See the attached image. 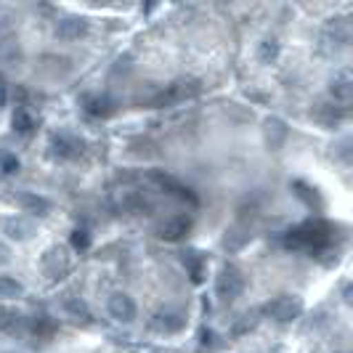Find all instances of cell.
Segmentation results:
<instances>
[{
  "mask_svg": "<svg viewBox=\"0 0 353 353\" xmlns=\"http://www.w3.org/2000/svg\"><path fill=\"white\" fill-rule=\"evenodd\" d=\"M27 327H30V332H32L37 340H51V337L56 335V330H59L56 319L46 316V314H37V316L27 319Z\"/></svg>",
  "mask_w": 353,
  "mask_h": 353,
  "instance_id": "2e32d148",
  "label": "cell"
},
{
  "mask_svg": "<svg viewBox=\"0 0 353 353\" xmlns=\"http://www.w3.org/2000/svg\"><path fill=\"white\" fill-rule=\"evenodd\" d=\"M56 35L61 37V40H80V37L88 35V21L80 17L61 19L59 27H56Z\"/></svg>",
  "mask_w": 353,
  "mask_h": 353,
  "instance_id": "4fadbf2b",
  "label": "cell"
},
{
  "mask_svg": "<svg viewBox=\"0 0 353 353\" xmlns=\"http://www.w3.org/2000/svg\"><path fill=\"white\" fill-rule=\"evenodd\" d=\"M32 128H35V117L30 114V109L27 106H17V112H14V130L21 133V136H30Z\"/></svg>",
  "mask_w": 353,
  "mask_h": 353,
  "instance_id": "ffe728a7",
  "label": "cell"
},
{
  "mask_svg": "<svg viewBox=\"0 0 353 353\" xmlns=\"http://www.w3.org/2000/svg\"><path fill=\"white\" fill-rule=\"evenodd\" d=\"M189 231H192V218H186V215H173V218L162 221L157 226V236L165 239V242H178V239H183Z\"/></svg>",
  "mask_w": 353,
  "mask_h": 353,
  "instance_id": "8fae6325",
  "label": "cell"
},
{
  "mask_svg": "<svg viewBox=\"0 0 353 353\" xmlns=\"http://www.w3.org/2000/svg\"><path fill=\"white\" fill-rule=\"evenodd\" d=\"M337 353H343V351H337Z\"/></svg>",
  "mask_w": 353,
  "mask_h": 353,
  "instance_id": "f1b7e54d",
  "label": "cell"
},
{
  "mask_svg": "<svg viewBox=\"0 0 353 353\" xmlns=\"http://www.w3.org/2000/svg\"><path fill=\"white\" fill-rule=\"evenodd\" d=\"M19 170V159L11 152H0V178L14 176Z\"/></svg>",
  "mask_w": 353,
  "mask_h": 353,
  "instance_id": "cb8c5ba5",
  "label": "cell"
},
{
  "mask_svg": "<svg viewBox=\"0 0 353 353\" xmlns=\"http://www.w3.org/2000/svg\"><path fill=\"white\" fill-rule=\"evenodd\" d=\"M27 327V319L21 311L11 308V305H0V332L6 335H17Z\"/></svg>",
  "mask_w": 353,
  "mask_h": 353,
  "instance_id": "5bb4252c",
  "label": "cell"
},
{
  "mask_svg": "<svg viewBox=\"0 0 353 353\" xmlns=\"http://www.w3.org/2000/svg\"><path fill=\"white\" fill-rule=\"evenodd\" d=\"M279 59V43L274 40V37H265L258 43V61L261 64H271V61H276Z\"/></svg>",
  "mask_w": 353,
  "mask_h": 353,
  "instance_id": "44dd1931",
  "label": "cell"
},
{
  "mask_svg": "<svg viewBox=\"0 0 353 353\" xmlns=\"http://www.w3.org/2000/svg\"><path fill=\"white\" fill-rule=\"evenodd\" d=\"M106 311L114 321H123V324H130L136 319V301L128 295V292H112L109 295V303H106Z\"/></svg>",
  "mask_w": 353,
  "mask_h": 353,
  "instance_id": "ba28073f",
  "label": "cell"
},
{
  "mask_svg": "<svg viewBox=\"0 0 353 353\" xmlns=\"http://www.w3.org/2000/svg\"><path fill=\"white\" fill-rule=\"evenodd\" d=\"M330 96L335 99V104H348L353 96V85H351V74L348 72H340L332 77V83H330Z\"/></svg>",
  "mask_w": 353,
  "mask_h": 353,
  "instance_id": "e0dca14e",
  "label": "cell"
},
{
  "mask_svg": "<svg viewBox=\"0 0 353 353\" xmlns=\"http://www.w3.org/2000/svg\"><path fill=\"white\" fill-rule=\"evenodd\" d=\"M303 301L298 295H276V298H271V301L265 303V314L274 319V321H282V324H290V321H295V319L303 316Z\"/></svg>",
  "mask_w": 353,
  "mask_h": 353,
  "instance_id": "3957f363",
  "label": "cell"
},
{
  "mask_svg": "<svg viewBox=\"0 0 353 353\" xmlns=\"http://www.w3.org/2000/svg\"><path fill=\"white\" fill-rule=\"evenodd\" d=\"M0 263H8V248L0 245Z\"/></svg>",
  "mask_w": 353,
  "mask_h": 353,
  "instance_id": "4316f807",
  "label": "cell"
},
{
  "mask_svg": "<svg viewBox=\"0 0 353 353\" xmlns=\"http://www.w3.org/2000/svg\"><path fill=\"white\" fill-rule=\"evenodd\" d=\"M245 284H248L245 274H242L236 265L229 263L221 268V274H218V279H215V295L223 303H231L245 292Z\"/></svg>",
  "mask_w": 353,
  "mask_h": 353,
  "instance_id": "7a4b0ae2",
  "label": "cell"
},
{
  "mask_svg": "<svg viewBox=\"0 0 353 353\" xmlns=\"http://www.w3.org/2000/svg\"><path fill=\"white\" fill-rule=\"evenodd\" d=\"M0 231L11 242H27L37 234V223L30 215H6V218H0Z\"/></svg>",
  "mask_w": 353,
  "mask_h": 353,
  "instance_id": "5b68a950",
  "label": "cell"
},
{
  "mask_svg": "<svg viewBox=\"0 0 353 353\" xmlns=\"http://www.w3.org/2000/svg\"><path fill=\"white\" fill-rule=\"evenodd\" d=\"M287 123L279 120V117H268L263 123V139L268 143V149H279L284 141H287Z\"/></svg>",
  "mask_w": 353,
  "mask_h": 353,
  "instance_id": "9a60e30c",
  "label": "cell"
},
{
  "mask_svg": "<svg viewBox=\"0 0 353 353\" xmlns=\"http://www.w3.org/2000/svg\"><path fill=\"white\" fill-rule=\"evenodd\" d=\"M196 90H199V88H196L194 83H173V85H168V88L162 90V93H157L152 104H157V106L176 104V101L186 99V96H194Z\"/></svg>",
  "mask_w": 353,
  "mask_h": 353,
  "instance_id": "7c38bea8",
  "label": "cell"
},
{
  "mask_svg": "<svg viewBox=\"0 0 353 353\" xmlns=\"http://www.w3.org/2000/svg\"><path fill=\"white\" fill-rule=\"evenodd\" d=\"M183 265H186V271H189V276H192V282L199 284L205 279V271H208V261H205V255L202 252H196V250H186L183 252Z\"/></svg>",
  "mask_w": 353,
  "mask_h": 353,
  "instance_id": "ac0fdd59",
  "label": "cell"
},
{
  "mask_svg": "<svg viewBox=\"0 0 353 353\" xmlns=\"http://www.w3.org/2000/svg\"><path fill=\"white\" fill-rule=\"evenodd\" d=\"M72 248L74 250H88L90 248V236H88V231H74L72 234Z\"/></svg>",
  "mask_w": 353,
  "mask_h": 353,
  "instance_id": "484cf974",
  "label": "cell"
},
{
  "mask_svg": "<svg viewBox=\"0 0 353 353\" xmlns=\"http://www.w3.org/2000/svg\"><path fill=\"white\" fill-rule=\"evenodd\" d=\"M149 181L152 183H157L162 192H168V194L178 196V199H183V202H189V205H196L199 199H196V194L183 183V181H178L176 176H170V173H162V170H152L149 173Z\"/></svg>",
  "mask_w": 353,
  "mask_h": 353,
  "instance_id": "8992f818",
  "label": "cell"
},
{
  "mask_svg": "<svg viewBox=\"0 0 353 353\" xmlns=\"http://www.w3.org/2000/svg\"><path fill=\"white\" fill-rule=\"evenodd\" d=\"M40 268H43V274H46L48 279H64L72 268L67 248L53 245V248L46 250V252H43V258H40Z\"/></svg>",
  "mask_w": 353,
  "mask_h": 353,
  "instance_id": "277c9868",
  "label": "cell"
},
{
  "mask_svg": "<svg viewBox=\"0 0 353 353\" xmlns=\"http://www.w3.org/2000/svg\"><path fill=\"white\" fill-rule=\"evenodd\" d=\"M64 308H67V311H70L72 316H83V319H90V311H88V305H85V303L80 301V298H67V301H64Z\"/></svg>",
  "mask_w": 353,
  "mask_h": 353,
  "instance_id": "d4e9b609",
  "label": "cell"
},
{
  "mask_svg": "<svg viewBox=\"0 0 353 353\" xmlns=\"http://www.w3.org/2000/svg\"><path fill=\"white\" fill-rule=\"evenodd\" d=\"M11 202L21 212H30V215H37V218H46L51 212V199H46L37 192H17V194L11 196Z\"/></svg>",
  "mask_w": 353,
  "mask_h": 353,
  "instance_id": "9c48e42d",
  "label": "cell"
},
{
  "mask_svg": "<svg viewBox=\"0 0 353 353\" xmlns=\"http://www.w3.org/2000/svg\"><path fill=\"white\" fill-rule=\"evenodd\" d=\"M311 114H314L316 120H324L327 125H332V123H337V120H343V117H345V112H343V109L330 106V104H319Z\"/></svg>",
  "mask_w": 353,
  "mask_h": 353,
  "instance_id": "7402d4cb",
  "label": "cell"
},
{
  "mask_svg": "<svg viewBox=\"0 0 353 353\" xmlns=\"http://www.w3.org/2000/svg\"><path fill=\"white\" fill-rule=\"evenodd\" d=\"M152 330L159 335H178L186 330V316L178 308H162L152 319Z\"/></svg>",
  "mask_w": 353,
  "mask_h": 353,
  "instance_id": "52a82bcc",
  "label": "cell"
},
{
  "mask_svg": "<svg viewBox=\"0 0 353 353\" xmlns=\"http://www.w3.org/2000/svg\"><path fill=\"white\" fill-rule=\"evenodd\" d=\"M250 239H252V234H250L248 226L236 223V226H231V229L226 231V239H223V245H226V250H231V252H236V250L245 248V245H248Z\"/></svg>",
  "mask_w": 353,
  "mask_h": 353,
  "instance_id": "d6986e66",
  "label": "cell"
},
{
  "mask_svg": "<svg viewBox=\"0 0 353 353\" xmlns=\"http://www.w3.org/2000/svg\"><path fill=\"white\" fill-rule=\"evenodd\" d=\"M21 292H24V284L19 282V279L0 274V298H19Z\"/></svg>",
  "mask_w": 353,
  "mask_h": 353,
  "instance_id": "603a6c76",
  "label": "cell"
},
{
  "mask_svg": "<svg viewBox=\"0 0 353 353\" xmlns=\"http://www.w3.org/2000/svg\"><path fill=\"white\" fill-rule=\"evenodd\" d=\"M6 96H8V93H6V85H3V83H0V109H3V106H6Z\"/></svg>",
  "mask_w": 353,
  "mask_h": 353,
  "instance_id": "83f0119b",
  "label": "cell"
},
{
  "mask_svg": "<svg viewBox=\"0 0 353 353\" xmlns=\"http://www.w3.org/2000/svg\"><path fill=\"white\" fill-rule=\"evenodd\" d=\"M51 154L56 159H64V162H72L83 154V141L74 139L70 133H59L51 139Z\"/></svg>",
  "mask_w": 353,
  "mask_h": 353,
  "instance_id": "30bf717a",
  "label": "cell"
},
{
  "mask_svg": "<svg viewBox=\"0 0 353 353\" xmlns=\"http://www.w3.org/2000/svg\"><path fill=\"white\" fill-rule=\"evenodd\" d=\"M335 242V229L327 221H305L298 229L287 234V245L308 252H321V250L332 248Z\"/></svg>",
  "mask_w": 353,
  "mask_h": 353,
  "instance_id": "6da1fadb",
  "label": "cell"
}]
</instances>
